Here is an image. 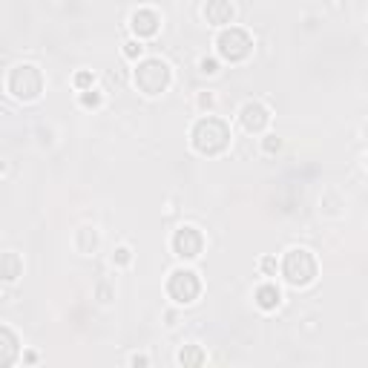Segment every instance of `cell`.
<instances>
[{
    "mask_svg": "<svg viewBox=\"0 0 368 368\" xmlns=\"http://www.w3.org/2000/svg\"><path fill=\"white\" fill-rule=\"evenodd\" d=\"M279 274L291 288H308L319 277V262L308 248H288L279 262Z\"/></svg>",
    "mask_w": 368,
    "mask_h": 368,
    "instance_id": "obj_3",
    "label": "cell"
},
{
    "mask_svg": "<svg viewBox=\"0 0 368 368\" xmlns=\"http://www.w3.org/2000/svg\"><path fill=\"white\" fill-rule=\"evenodd\" d=\"M127 362H130V365H150V357L147 354H133Z\"/></svg>",
    "mask_w": 368,
    "mask_h": 368,
    "instance_id": "obj_26",
    "label": "cell"
},
{
    "mask_svg": "<svg viewBox=\"0 0 368 368\" xmlns=\"http://www.w3.org/2000/svg\"><path fill=\"white\" fill-rule=\"evenodd\" d=\"M21 357V340L9 325H0V368L14 365Z\"/></svg>",
    "mask_w": 368,
    "mask_h": 368,
    "instance_id": "obj_11",
    "label": "cell"
},
{
    "mask_svg": "<svg viewBox=\"0 0 368 368\" xmlns=\"http://www.w3.org/2000/svg\"><path fill=\"white\" fill-rule=\"evenodd\" d=\"M158 29H162V14L150 6H138L133 14H130V32L136 41H147V38H155Z\"/></svg>",
    "mask_w": 368,
    "mask_h": 368,
    "instance_id": "obj_9",
    "label": "cell"
},
{
    "mask_svg": "<svg viewBox=\"0 0 368 368\" xmlns=\"http://www.w3.org/2000/svg\"><path fill=\"white\" fill-rule=\"evenodd\" d=\"M133 262V248L130 245H118L116 250H113V265L116 268H127Z\"/></svg>",
    "mask_w": 368,
    "mask_h": 368,
    "instance_id": "obj_20",
    "label": "cell"
},
{
    "mask_svg": "<svg viewBox=\"0 0 368 368\" xmlns=\"http://www.w3.org/2000/svg\"><path fill=\"white\" fill-rule=\"evenodd\" d=\"M253 302L259 305L262 311H277L282 305V288L274 279H265L259 288L253 291Z\"/></svg>",
    "mask_w": 368,
    "mask_h": 368,
    "instance_id": "obj_12",
    "label": "cell"
},
{
    "mask_svg": "<svg viewBox=\"0 0 368 368\" xmlns=\"http://www.w3.org/2000/svg\"><path fill=\"white\" fill-rule=\"evenodd\" d=\"M270 118L274 116H270V109L262 101H245L242 109H239V124L250 136H265V130L270 127Z\"/></svg>",
    "mask_w": 368,
    "mask_h": 368,
    "instance_id": "obj_8",
    "label": "cell"
},
{
    "mask_svg": "<svg viewBox=\"0 0 368 368\" xmlns=\"http://www.w3.org/2000/svg\"><path fill=\"white\" fill-rule=\"evenodd\" d=\"M23 277V259H21V253H14V250H3L0 253V282H18Z\"/></svg>",
    "mask_w": 368,
    "mask_h": 368,
    "instance_id": "obj_14",
    "label": "cell"
},
{
    "mask_svg": "<svg viewBox=\"0 0 368 368\" xmlns=\"http://www.w3.org/2000/svg\"><path fill=\"white\" fill-rule=\"evenodd\" d=\"M230 138H233L230 124L210 113V116H202L193 124V130H190V147H193L199 155L213 158V155H221L230 147Z\"/></svg>",
    "mask_w": 368,
    "mask_h": 368,
    "instance_id": "obj_1",
    "label": "cell"
},
{
    "mask_svg": "<svg viewBox=\"0 0 368 368\" xmlns=\"http://www.w3.org/2000/svg\"><path fill=\"white\" fill-rule=\"evenodd\" d=\"M133 84L141 95L147 98H155V95H164L173 84V69L164 58L158 55H147V58H138L136 61V69H133Z\"/></svg>",
    "mask_w": 368,
    "mask_h": 368,
    "instance_id": "obj_2",
    "label": "cell"
},
{
    "mask_svg": "<svg viewBox=\"0 0 368 368\" xmlns=\"http://www.w3.org/2000/svg\"><path fill=\"white\" fill-rule=\"evenodd\" d=\"M72 84H75L78 92L92 89V87H95V75H92V69H81V72H78V75L72 78Z\"/></svg>",
    "mask_w": 368,
    "mask_h": 368,
    "instance_id": "obj_23",
    "label": "cell"
},
{
    "mask_svg": "<svg viewBox=\"0 0 368 368\" xmlns=\"http://www.w3.org/2000/svg\"><path fill=\"white\" fill-rule=\"evenodd\" d=\"M72 245H75L78 253L92 256L95 250H98V245H101V233H98V228H95V225H81V228L75 230V236H72Z\"/></svg>",
    "mask_w": 368,
    "mask_h": 368,
    "instance_id": "obj_13",
    "label": "cell"
},
{
    "mask_svg": "<svg viewBox=\"0 0 368 368\" xmlns=\"http://www.w3.org/2000/svg\"><path fill=\"white\" fill-rule=\"evenodd\" d=\"M196 109H199L202 116H210L213 109H216V92H210V89L199 92V95H196Z\"/></svg>",
    "mask_w": 368,
    "mask_h": 368,
    "instance_id": "obj_18",
    "label": "cell"
},
{
    "mask_svg": "<svg viewBox=\"0 0 368 368\" xmlns=\"http://www.w3.org/2000/svg\"><path fill=\"white\" fill-rule=\"evenodd\" d=\"M167 296L175 305H193L202 296V277L193 268H175L167 277Z\"/></svg>",
    "mask_w": 368,
    "mask_h": 368,
    "instance_id": "obj_6",
    "label": "cell"
},
{
    "mask_svg": "<svg viewBox=\"0 0 368 368\" xmlns=\"http://www.w3.org/2000/svg\"><path fill=\"white\" fill-rule=\"evenodd\" d=\"M121 52H124L127 61H138V58H144V43L133 38V41H127V43L121 46Z\"/></svg>",
    "mask_w": 368,
    "mask_h": 368,
    "instance_id": "obj_21",
    "label": "cell"
},
{
    "mask_svg": "<svg viewBox=\"0 0 368 368\" xmlns=\"http://www.w3.org/2000/svg\"><path fill=\"white\" fill-rule=\"evenodd\" d=\"M55 3H63V0H55Z\"/></svg>",
    "mask_w": 368,
    "mask_h": 368,
    "instance_id": "obj_29",
    "label": "cell"
},
{
    "mask_svg": "<svg viewBox=\"0 0 368 368\" xmlns=\"http://www.w3.org/2000/svg\"><path fill=\"white\" fill-rule=\"evenodd\" d=\"M170 248L182 262H196L202 256V250H204V233L196 225H182L173 233Z\"/></svg>",
    "mask_w": 368,
    "mask_h": 368,
    "instance_id": "obj_7",
    "label": "cell"
},
{
    "mask_svg": "<svg viewBox=\"0 0 368 368\" xmlns=\"http://www.w3.org/2000/svg\"><path fill=\"white\" fill-rule=\"evenodd\" d=\"M175 362L190 368V365H204L207 362V354L202 351V345H184L179 354H175Z\"/></svg>",
    "mask_w": 368,
    "mask_h": 368,
    "instance_id": "obj_16",
    "label": "cell"
},
{
    "mask_svg": "<svg viewBox=\"0 0 368 368\" xmlns=\"http://www.w3.org/2000/svg\"><path fill=\"white\" fill-rule=\"evenodd\" d=\"M282 150V138L279 136H265L262 138V153L265 155H274V153H279Z\"/></svg>",
    "mask_w": 368,
    "mask_h": 368,
    "instance_id": "obj_25",
    "label": "cell"
},
{
    "mask_svg": "<svg viewBox=\"0 0 368 368\" xmlns=\"http://www.w3.org/2000/svg\"><path fill=\"white\" fill-rule=\"evenodd\" d=\"M199 72L207 75V78L219 75V58H213V55H202V58H199Z\"/></svg>",
    "mask_w": 368,
    "mask_h": 368,
    "instance_id": "obj_22",
    "label": "cell"
},
{
    "mask_svg": "<svg viewBox=\"0 0 368 368\" xmlns=\"http://www.w3.org/2000/svg\"><path fill=\"white\" fill-rule=\"evenodd\" d=\"M259 270L270 279V277H277V270H279V262H277V256H262L259 259Z\"/></svg>",
    "mask_w": 368,
    "mask_h": 368,
    "instance_id": "obj_24",
    "label": "cell"
},
{
    "mask_svg": "<svg viewBox=\"0 0 368 368\" xmlns=\"http://www.w3.org/2000/svg\"><path fill=\"white\" fill-rule=\"evenodd\" d=\"M6 89H9L12 98L32 104L43 95L46 78H43L41 67H35V63H18V67H12L9 75H6Z\"/></svg>",
    "mask_w": 368,
    "mask_h": 368,
    "instance_id": "obj_4",
    "label": "cell"
},
{
    "mask_svg": "<svg viewBox=\"0 0 368 368\" xmlns=\"http://www.w3.org/2000/svg\"><path fill=\"white\" fill-rule=\"evenodd\" d=\"M78 104H81L84 109H98L104 104V92L101 89H84V92H78Z\"/></svg>",
    "mask_w": 368,
    "mask_h": 368,
    "instance_id": "obj_17",
    "label": "cell"
},
{
    "mask_svg": "<svg viewBox=\"0 0 368 368\" xmlns=\"http://www.w3.org/2000/svg\"><path fill=\"white\" fill-rule=\"evenodd\" d=\"M216 55L228 63H242L253 55V35L242 26H221L216 35Z\"/></svg>",
    "mask_w": 368,
    "mask_h": 368,
    "instance_id": "obj_5",
    "label": "cell"
},
{
    "mask_svg": "<svg viewBox=\"0 0 368 368\" xmlns=\"http://www.w3.org/2000/svg\"><path fill=\"white\" fill-rule=\"evenodd\" d=\"M343 207H345V199L337 193V190H325L323 199H319V213L328 216V219H340L345 213Z\"/></svg>",
    "mask_w": 368,
    "mask_h": 368,
    "instance_id": "obj_15",
    "label": "cell"
},
{
    "mask_svg": "<svg viewBox=\"0 0 368 368\" xmlns=\"http://www.w3.org/2000/svg\"><path fill=\"white\" fill-rule=\"evenodd\" d=\"M23 362H38V354H32L29 351V354H23Z\"/></svg>",
    "mask_w": 368,
    "mask_h": 368,
    "instance_id": "obj_27",
    "label": "cell"
},
{
    "mask_svg": "<svg viewBox=\"0 0 368 368\" xmlns=\"http://www.w3.org/2000/svg\"><path fill=\"white\" fill-rule=\"evenodd\" d=\"M95 299H98L101 305H109V302L116 299V285H109V282H98V285H95Z\"/></svg>",
    "mask_w": 368,
    "mask_h": 368,
    "instance_id": "obj_19",
    "label": "cell"
},
{
    "mask_svg": "<svg viewBox=\"0 0 368 368\" xmlns=\"http://www.w3.org/2000/svg\"><path fill=\"white\" fill-rule=\"evenodd\" d=\"M6 173V162H3V158H0V175H3Z\"/></svg>",
    "mask_w": 368,
    "mask_h": 368,
    "instance_id": "obj_28",
    "label": "cell"
},
{
    "mask_svg": "<svg viewBox=\"0 0 368 368\" xmlns=\"http://www.w3.org/2000/svg\"><path fill=\"white\" fill-rule=\"evenodd\" d=\"M202 14H204V21L210 23V26L221 29V26H230V23H233L236 6L230 3V0H207L204 9H202Z\"/></svg>",
    "mask_w": 368,
    "mask_h": 368,
    "instance_id": "obj_10",
    "label": "cell"
}]
</instances>
